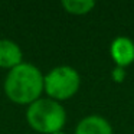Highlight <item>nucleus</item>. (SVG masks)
Returning <instances> with one entry per match:
<instances>
[{
    "mask_svg": "<svg viewBox=\"0 0 134 134\" xmlns=\"http://www.w3.org/2000/svg\"><path fill=\"white\" fill-rule=\"evenodd\" d=\"M43 90V76L32 64H20L12 68L4 81V91L18 104H32Z\"/></svg>",
    "mask_w": 134,
    "mask_h": 134,
    "instance_id": "nucleus-1",
    "label": "nucleus"
},
{
    "mask_svg": "<svg viewBox=\"0 0 134 134\" xmlns=\"http://www.w3.org/2000/svg\"><path fill=\"white\" fill-rule=\"evenodd\" d=\"M27 121L36 131L45 134H53L61 131L66 121V113L64 107L55 99H36L29 105Z\"/></svg>",
    "mask_w": 134,
    "mask_h": 134,
    "instance_id": "nucleus-2",
    "label": "nucleus"
},
{
    "mask_svg": "<svg viewBox=\"0 0 134 134\" xmlns=\"http://www.w3.org/2000/svg\"><path fill=\"white\" fill-rule=\"evenodd\" d=\"M81 78L72 66H56L43 78V88L55 99H68L79 90Z\"/></svg>",
    "mask_w": 134,
    "mask_h": 134,
    "instance_id": "nucleus-3",
    "label": "nucleus"
},
{
    "mask_svg": "<svg viewBox=\"0 0 134 134\" xmlns=\"http://www.w3.org/2000/svg\"><path fill=\"white\" fill-rule=\"evenodd\" d=\"M110 53L115 66L125 69L134 62V42L127 36H117L111 42Z\"/></svg>",
    "mask_w": 134,
    "mask_h": 134,
    "instance_id": "nucleus-4",
    "label": "nucleus"
},
{
    "mask_svg": "<svg viewBox=\"0 0 134 134\" xmlns=\"http://www.w3.org/2000/svg\"><path fill=\"white\" fill-rule=\"evenodd\" d=\"M75 134H114L113 127L104 117L92 114L79 121Z\"/></svg>",
    "mask_w": 134,
    "mask_h": 134,
    "instance_id": "nucleus-5",
    "label": "nucleus"
},
{
    "mask_svg": "<svg viewBox=\"0 0 134 134\" xmlns=\"http://www.w3.org/2000/svg\"><path fill=\"white\" fill-rule=\"evenodd\" d=\"M22 51L15 42L0 41V66L2 68H15L20 65Z\"/></svg>",
    "mask_w": 134,
    "mask_h": 134,
    "instance_id": "nucleus-6",
    "label": "nucleus"
},
{
    "mask_svg": "<svg viewBox=\"0 0 134 134\" xmlns=\"http://www.w3.org/2000/svg\"><path fill=\"white\" fill-rule=\"evenodd\" d=\"M62 6L71 15H87L95 7L94 0H64Z\"/></svg>",
    "mask_w": 134,
    "mask_h": 134,
    "instance_id": "nucleus-7",
    "label": "nucleus"
},
{
    "mask_svg": "<svg viewBox=\"0 0 134 134\" xmlns=\"http://www.w3.org/2000/svg\"><path fill=\"white\" fill-rule=\"evenodd\" d=\"M111 76L115 82H122L125 78V69L124 68H120V66H115L113 71H111Z\"/></svg>",
    "mask_w": 134,
    "mask_h": 134,
    "instance_id": "nucleus-8",
    "label": "nucleus"
},
{
    "mask_svg": "<svg viewBox=\"0 0 134 134\" xmlns=\"http://www.w3.org/2000/svg\"><path fill=\"white\" fill-rule=\"evenodd\" d=\"M53 134H65V133H62V131H56V133H53Z\"/></svg>",
    "mask_w": 134,
    "mask_h": 134,
    "instance_id": "nucleus-9",
    "label": "nucleus"
}]
</instances>
